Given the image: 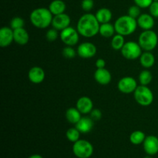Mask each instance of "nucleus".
Listing matches in <instances>:
<instances>
[{
    "instance_id": "nucleus-7",
    "label": "nucleus",
    "mask_w": 158,
    "mask_h": 158,
    "mask_svg": "<svg viewBox=\"0 0 158 158\" xmlns=\"http://www.w3.org/2000/svg\"><path fill=\"white\" fill-rule=\"evenodd\" d=\"M121 53L127 60H134L139 58L142 54V48L139 43L134 41H130L125 43L124 46L121 49Z\"/></svg>"
},
{
    "instance_id": "nucleus-16",
    "label": "nucleus",
    "mask_w": 158,
    "mask_h": 158,
    "mask_svg": "<svg viewBox=\"0 0 158 158\" xmlns=\"http://www.w3.org/2000/svg\"><path fill=\"white\" fill-rule=\"evenodd\" d=\"M94 78L98 83L101 85H107L111 82V73L105 68L97 69L94 73Z\"/></svg>"
},
{
    "instance_id": "nucleus-33",
    "label": "nucleus",
    "mask_w": 158,
    "mask_h": 158,
    "mask_svg": "<svg viewBox=\"0 0 158 158\" xmlns=\"http://www.w3.org/2000/svg\"><path fill=\"white\" fill-rule=\"evenodd\" d=\"M94 6V0H83L81 2V7L85 12H89Z\"/></svg>"
},
{
    "instance_id": "nucleus-21",
    "label": "nucleus",
    "mask_w": 158,
    "mask_h": 158,
    "mask_svg": "<svg viewBox=\"0 0 158 158\" xmlns=\"http://www.w3.org/2000/svg\"><path fill=\"white\" fill-rule=\"evenodd\" d=\"M140 63L144 68L149 69L155 63V57L150 51L143 52L140 56Z\"/></svg>"
},
{
    "instance_id": "nucleus-22",
    "label": "nucleus",
    "mask_w": 158,
    "mask_h": 158,
    "mask_svg": "<svg viewBox=\"0 0 158 158\" xmlns=\"http://www.w3.org/2000/svg\"><path fill=\"white\" fill-rule=\"evenodd\" d=\"M96 17L100 24L110 23L112 19V12L107 8H101L96 13Z\"/></svg>"
},
{
    "instance_id": "nucleus-19",
    "label": "nucleus",
    "mask_w": 158,
    "mask_h": 158,
    "mask_svg": "<svg viewBox=\"0 0 158 158\" xmlns=\"http://www.w3.org/2000/svg\"><path fill=\"white\" fill-rule=\"evenodd\" d=\"M14 31V41L19 45L27 44L29 40V35L27 31L24 28L15 29Z\"/></svg>"
},
{
    "instance_id": "nucleus-35",
    "label": "nucleus",
    "mask_w": 158,
    "mask_h": 158,
    "mask_svg": "<svg viewBox=\"0 0 158 158\" xmlns=\"http://www.w3.org/2000/svg\"><path fill=\"white\" fill-rule=\"evenodd\" d=\"M150 13L154 18H158V2H153L149 7Z\"/></svg>"
},
{
    "instance_id": "nucleus-40",
    "label": "nucleus",
    "mask_w": 158,
    "mask_h": 158,
    "mask_svg": "<svg viewBox=\"0 0 158 158\" xmlns=\"http://www.w3.org/2000/svg\"><path fill=\"white\" fill-rule=\"evenodd\" d=\"M154 2H158V0H153Z\"/></svg>"
},
{
    "instance_id": "nucleus-6",
    "label": "nucleus",
    "mask_w": 158,
    "mask_h": 158,
    "mask_svg": "<svg viewBox=\"0 0 158 158\" xmlns=\"http://www.w3.org/2000/svg\"><path fill=\"white\" fill-rule=\"evenodd\" d=\"M73 152L78 158H89L94 153V147L86 140H79L73 143Z\"/></svg>"
},
{
    "instance_id": "nucleus-32",
    "label": "nucleus",
    "mask_w": 158,
    "mask_h": 158,
    "mask_svg": "<svg viewBox=\"0 0 158 158\" xmlns=\"http://www.w3.org/2000/svg\"><path fill=\"white\" fill-rule=\"evenodd\" d=\"M58 30H56V29H50L46 32V40L49 42H54L55 40H57L58 38Z\"/></svg>"
},
{
    "instance_id": "nucleus-37",
    "label": "nucleus",
    "mask_w": 158,
    "mask_h": 158,
    "mask_svg": "<svg viewBox=\"0 0 158 158\" xmlns=\"http://www.w3.org/2000/svg\"><path fill=\"white\" fill-rule=\"evenodd\" d=\"M106 66V62L103 59H98L96 61V66L97 69H102V68H105Z\"/></svg>"
},
{
    "instance_id": "nucleus-4",
    "label": "nucleus",
    "mask_w": 158,
    "mask_h": 158,
    "mask_svg": "<svg viewBox=\"0 0 158 158\" xmlns=\"http://www.w3.org/2000/svg\"><path fill=\"white\" fill-rule=\"evenodd\" d=\"M138 43L142 49L151 52L157 46L158 36L157 33L151 29L144 30L139 36Z\"/></svg>"
},
{
    "instance_id": "nucleus-5",
    "label": "nucleus",
    "mask_w": 158,
    "mask_h": 158,
    "mask_svg": "<svg viewBox=\"0 0 158 158\" xmlns=\"http://www.w3.org/2000/svg\"><path fill=\"white\" fill-rule=\"evenodd\" d=\"M134 99L138 104L143 106H150L154 101V94L147 86L140 85L134 91Z\"/></svg>"
},
{
    "instance_id": "nucleus-2",
    "label": "nucleus",
    "mask_w": 158,
    "mask_h": 158,
    "mask_svg": "<svg viewBox=\"0 0 158 158\" xmlns=\"http://www.w3.org/2000/svg\"><path fill=\"white\" fill-rule=\"evenodd\" d=\"M52 14L49 9L37 8L30 14L31 23L38 29H46L52 24Z\"/></svg>"
},
{
    "instance_id": "nucleus-39",
    "label": "nucleus",
    "mask_w": 158,
    "mask_h": 158,
    "mask_svg": "<svg viewBox=\"0 0 158 158\" xmlns=\"http://www.w3.org/2000/svg\"><path fill=\"white\" fill-rule=\"evenodd\" d=\"M143 158H153V157H151V155H148V156H146V157H144Z\"/></svg>"
},
{
    "instance_id": "nucleus-8",
    "label": "nucleus",
    "mask_w": 158,
    "mask_h": 158,
    "mask_svg": "<svg viewBox=\"0 0 158 158\" xmlns=\"http://www.w3.org/2000/svg\"><path fill=\"white\" fill-rule=\"evenodd\" d=\"M60 39L64 44L69 46H73L78 43L80 40V33L74 28L69 26L60 32Z\"/></svg>"
},
{
    "instance_id": "nucleus-24",
    "label": "nucleus",
    "mask_w": 158,
    "mask_h": 158,
    "mask_svg": "<svg viewBox=\"0 0 158 158\" xmlns=\"http://www.w3.org/2000/svg\"><path fill=\"white\" fill-rule=\"evenodd\" d=\"M116 30L114 25L107 23L100 25L99 33L103 37H105V38H110V37L114 36V34Z\"/></svg>"
},
{
    "instance_id": "nucleus-9",
    "label": "nucleus",
    "mask_w": 158,
    "mask_h": 158,
    "mask_svg": "<svg viewBox=\"0 0 158 158\" xmlns=\"http://www.w3.org/2000/svg\"><path fill=\"white\" fill-rule=\"evenodd\" d=\"M137 86H137L136 80L131 77H123V78L120 79L118 85H117L119 90L125 94L134 93Z\"/></svg>"
},
{
    "instance_id": "nucleus-10",
    "label": "nucleus",
    "mask_w": 158,
    "mask_h": 158,
    "mask_svg": "<svg viewBox=\"0 0 158 158\" xmlns=\"http://www.w3.org/2000/svg\"><path fill=\"white\" fill-rule=\"evenodd\" d=\"M97 47L91 43H83L77 48V54L84 59L92 58L97 53Z\"/></svg>"
},
{
    "instance_id": "nucleus-15",
    "label": "nucleus",
    "mask_w": 158,
    "mask_h": 158,
    "mask_svg": "<svg viewBox=\"0 0 158 158\" xmlns=\"http://www.w3.org/2000/svg\"><path fill=\"white\" fill-rule=\"evenodd\" d=\"M94 107L92 100L88 97H82L77 100V108L81 114H89Z\"/></svg>"
},
{
    "instance_id": "nucleus-17",
    "label": "nucleus",
    "mask_w": 158,
    "mask_h": 158,
    "mask_svg": "<svg viewBox=\"0 0 158 158\" xmlns=\"http://www.w3.org/2000/svg\"><path fill=\"white\" fill-rule=\"evenodd\" d=\"M137 21V25L143 30H150L154 26V19L150 14H141Z\"/></svg>"
},
{
    "instance_id": "nucleus-23",
    "label": "nucleus",
    "mask_w": 158,
    "mask_h": 158,
    "mask_svg": "<svg viewBox=\"0 0 158 158\" xmlns=\"http://www.w3.org/2000/svg\"><path fill=\"white\" fill-rule=\"evenodd\" d=\"M81 113L79 111L77 108L70 107L66 110V118L70 123L73 124H77L79 120L81 119Z\"/></svg>"
},
{
    "instance_id": "nucleus-1",
    "label": "nucleus",
    "mask_w": 158,
    "mask_h": 158,
    "mask_svg": "<svg viewBox=\"0 0 158 158\" xmlns=\"http://www.w3.org/2000/svg\"><path fill=\"white\" fill-rule=\"evenodd\" d=\"M100 23L95 15L86 13L82 15L78 20L77 29L80 35L86 38H92L99 33Z\"/></svg>"
},
{
    "instance_id": "nucleus-11",
    "label": "nucleus",
    "mask_w": 158,
    "mask_h": 158,
    "mask_svg": "<svg viewBox=\"0 0 158 158\" xmlns=\"http://www.w3.org/2000/svg\"><path fill=\"white\" fill-rule=\"evenodd\" d=\"M71 19L70 17L66 13H62L60 15H54V17L52 18V26L54 29H56V30H63L66 28L69 27V25H70Z\"/></svg>"
},
{
    "instance_id": "nucleus-25",
    "label": "nucleus",
    "mask_w": 158,
    "mask_h": 158,
    "mask_svg": "<svg viewBox=\"0 0 158 158\" xmlns=\"http://www.w3.org/2000/svg\"><path fill=\"white\" fill-rule=\"evenodd\" d=\"M145 138L144 133L140 131H134L130 136V141L134 145H140L143 143Z\"/></svg>"
},
{
    "instance_id": "nucleus-27",
    "label": "nucleus",
    "mask_w": 158,
    "mask_h": 158,
    "mask_svg": "<svg viewBox=\"0 0 158 158\" xmlns=\"http://www.w3.org/2000/svg\"><path fill=\"white\" fill-rule=\"evenodd\" d=\"M152 74L149 70H147V69L141 71L139 75V81H140V85H143V86L149 84L152 81Z\"/></svg>"
},
{
    "instance_id": "nucleus-31",
    "label": "nucleus",
    "mask_w": 158,
    "mask_h": 158,
    "mask_svg": "<svg viewBox=\"0 0 158 158\" xmlns=\"http://www.w3.org/2000/svg\"><path fill=\"white\" fill-rule=\"evenodd\" d=\"M77 55L75 49L72 47V46H66L64 49H63V56L66 59H72L74 58Z\"/></svg>"
},
{
    "instance_id": "nucleus-30",
    "label": "nucleus",
    "mask_w": 158,
    "mask_h": 158,
    "mask_svg": "<svg viewBox=\"0 0 158 158\" xmlns=\"http://www.w3.org/2000/svg\"><path fill=\"white\" fill-rule=\"evenodd\" d=\"M140 9H141V8H140L138 6H137V5L131 6V7L128 9L127 15H130L131 17H132V18L137 19L141 15V14H140Z\"/></svg>"
},
{
    "instance_id": "nucleus-12",
    "label": "nucleus",
    "mask_w": 158,
    "mask_h": 158,
    "mask_svg": "<svg viewBox=\"0 0 158 158\" xmlns=\"http://www.w3.org/2000/svg\"><path fill=\"white\" fill-rule=\"evenodd\" d=\"M143 149L148 155H155L158 153V137L154 135L146 137L143 143Z\"/></svg>"
},
{
    "instance_id": "nucleus-36",
    "label": "nucleus",
    "mask_w": 158,
    "mask_h": 158,
    "mask_svg": "<svg viewBox=\"0 0 158 158\" xmlns=\"http://www.w3.org/2000/svg\"><path fill=\"white\" fill-rule=\"evenodd\" d=\"M89 114L90 117L94 120H100L102 117V112L99 109H93Z\"/></svg>"
},
{
    "instance_id": "nucleus-14",
    "label": "nucleus",
    "mask_w": 158,
    "mask_h": 158,
    "mask_svg": "<svg viewBox=\"0 0 158 158\" xmlns=\"http://www.w3.org/2000/svg\"><path fill=\"white\" fill-rule=\"evenodd\" d=\"M28 77L32 83L35 84L41 83L45 79V72L40 66H33L29 69Z\"/></svg>"
},
{
    "instance_id": "nucleus-34",
    "label": "nucleus",
    "mask_w": 158,
    "mask_h": 158,
    "mask_svg": "<svg viewBox=\"0 0 158 158\" xmlns=\"http://www.w3.org/2000/svg\"><path fill=\"white\" fill-rule=\"evenodd\" d=\"M135 5L138 6L141 9H146L149 8L151 3L153 2V0H134Z\"/></svg>"
},
{
    "instance_id": "nucleus-29",
    "label": "nucleus",
    "mask_w": 158,
    "mask_h": 158,
    "mask_svg": "<svg viewBox=\"0 0 158 158\" xmlns=\"http://www.w3.org/2000/svg\"><path fill=\"white\" fill-rule=\"evenodd\" d=\"M25 22L21 17H15L10 22V27L13 30L17 29H20V28H23Z\"/></svg>"
},
{
    "instance_id": "nucleus-13",
    "label": "nucleus",
    "mask_w": 158,
    "mask_h": 158,
    "mask_svg": "<svg viewBox=\"0 0 158 158\" xmlns=\"http://www.w3.org/2000/svg\"><path fill=\"white\" fill-rule=\"evenodd\" d=\"M14 41V31L11 27H2L0 29V46L7 47Z\"/></svg>"
},
{
    "instance_id": "nucleus-26",
    "label": "nucleus",
    "mask_w": 158,
    "mask_h": 158,
    "mask_svg": "<svg viewBox=\"0 0 158 158\" xmlns=\"http://www.w3.org/2000/svg\"><path fill=\"white\" fill-rule=\"evenodd\" d=\"M125 44L124 36L120 34H117L114 35L111 40V46L114 50H121Z\"/></svg>"
},
{
    "instance_id": "nucleus-38",
    "label": "nucleus",
    "mask_w": 158,
    "mask_h": 158,
    "mask_svg": "<svg viewBox=\"0 0 158 158\" xmlns=\"http://www.w3.org/2000/svg\"><path fill=\"white\" fill-rule=\"evenodd\" d=\"M29 158H43L41 155L40 154H33V155H31Z\"/></svg>"
},
{
    "instance_id": "nucleus-3",
    "label": "nucleus",
    "mask_w": 158,
    "mask_h": 158,
    "mask_svg": "<svg viewBox=\"0 0 158 158\" xmlns=\"http://www.w3.org/2000/svg\"><path fill=\"white\" fill-rule=\"evenodd\" d=\"M137 21L130 15H122L114 23L116 32L122 35H129L135 32L137 27Z\"/></svg>"
},
{
    "instance_id": "nucleus-20",
    "label": "nucleus",
    "mask_w": 158,
    "mask_h": 158,
    "mask_svg": "<svg viewBox=\"0 0 158 158\" xmlns=\"http://www.w3.org/2000/svg\"><path fill=\"white\" fill-rule=\"evenodd\" d=\"M66 8V3L63 0H53L49 6V11L54 15L64 13Z\"/></svg>"
},
{
    "instance_id": "nucleus-28",
    "label": "nucleus",
    "mask_w": 158,
    "mask_h": 158,
    "mask_svg": "<svg viewBox=\"0 0 158 158\" xmlns=\"http://www.w3.org/2000/svg\"><path fill=\"white\" fill-rule=\"evenodd\" d=\"M80 134H81V133L78 131V129H77V127H73L66 131V138H67L69 141L73 142V143H75L77 140H80Z\"/></svg>"
},
{
    "instance_id": "nucleus-18",
    "label": "nucleus",
    "mask_w": 158,
    "mask_h": 158,
    "mask_svg": "<svg viewBox=\"0 0 158 158\" xmlns=\"http://www.w3.org/2000/svg\"><path fill=\"white\" fill-rule=\"evenodd\" d=\"M94 120L91 117H81L78 123L76 124V127L81 134H87L92 131L94 125Z\"/></svg>"
}]
</instances>
